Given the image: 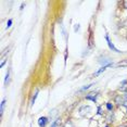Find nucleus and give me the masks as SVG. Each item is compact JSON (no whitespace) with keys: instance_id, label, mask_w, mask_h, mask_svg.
Listing matches in <instances>:
<instances>
[{"instance_id":"f257e3e1","label":"nucleus","mask_w":127,"mask_h":127,"mask_svg":"<svg viewBox=\"0 0 127 127\" xmlns=\"http://www.w3.org/2000/svg\"><path fill=\"white\" fill-rule=\"evenodd\" d=\"M115 102L120 105H125V103L127 102V98L123 97V96H117L116 98H115Z\"/></svg>"},{"instance_id":"f03ea898","label":"nucleus","mask_w":127,"mask_h":127,"mask_svg":"<svg viewBox=\"0 0 127 127\" xmlns=\"http://www.w3.org/2000/svg\"><path fill=\"white\" fill-rule=\"evenodd\" d=\"M91 111V108L89 105H84L80 108L79 112H80V115H86L87 113H89V112Z\"/></svg>"},{"instance_id":"7ed1b4c3","label":"nucleus","mask_w":127,"mask_h":127,"mask_svg":"<svg viewBox=\"0 0 127 127\" xmlns=\"http://www.w3.org/2000/svg\"><path fill=\"white\" fill-rule=\"evenodd\" d=\"M97 96H98V94L97 92H90L89 95H87V99L88 100H92V101H96V99H97Z\"/></svg>"},{"instance_id":"20e7f679","label":"nucleus","mask_w":127,"mask_h":127,"mask_svg":"<svg viewBox=\"0 0 127 127\" xmlns=\"http://www.w3.org/2000/svg\"><path fill=\"white\" fill-rule=\"evenodd\" d=\"M47 122H48L47 117H40V118H39V121H38V124H39V126H40V127H45V126H46V124H47Z\"/></svg>"},{"instance_id":"39448f33","label":"nucleus","mask_w":127,"mask_h":127,"mask_svg":"<svg viewBox=\"0 0 127 127\" xmlns=\"http://www.w3.org/2000/svg\"><path fill=\"white\" fill-rule=\"evenodd\" d=\"M120 90L126 92V90H127V80L122 82V84H121V86H120Z\"/></svg>"},{"instance_id":"423d86ee","label":"nucleus","mask_w":127,"mask_h":127,"mask_svg":"<svg viewBox=\"0 0 127 127\" xmlns=\"http://www.w3.org/2000/svg\"><path fill=\"white\" fill-rule=\"evenodd\" d=\"M105 39H106V41H108V45H109V47H110V48H111V49H113V50H114V51H116V52H120V51H118L117 49L115 48L113 45H112V42L110 41V39H109V36H108V35L105 36Z\"/></svg>"},{"instance_id":"0eeeda50","label":"nucleus","mask_w":127,"mask_h":127,"mask_svg":"<svg viewBox=\"0 0 127 127\" xmlns=\"http://www.w3.org/2000/svg\"><path fill=\"white\" fill-rule=\"evenodd\" d=\"M4 103H5V100H2V102H1V106H0V113H3V108H4Z\"/></svg>"},{"instance_id":"6e6552de","label":"nucleus","mask_w":127,"mask_h":127,"mask_svg":"<svg viewBox=\"0 0 127 127\" xmlns=\"http://www.w3.org/2000/svg\"><path fill=\"white\" fill-rule=\"evenodd\" d=\"M51 127H60V121L58 120L56 123H53V124H52V126H51Z\"/></svg>"},{"instance_id":"1a4fd4ad","label":"nucleus","mask_w":127,"mask_h":127,"mask_svg":"<svg viewBox=\"0 0 127 127\" xmlns=\"http://www.w3.org/2000/svg\"><path fill=\"white\" fill-rule=\"evenodd\" d=\"M108 121L109 122H112V121H113V114H112V112H110V115L108 116Z\"/></svg>"},{"instance_id":"9d476101","label":"nucleus","mask_w":127,"mask_h":127,"mask_svg":"<svg viewBox=\"0 0 127 127\" xmlns=\"http://www.w3.org/2000/svg\"><path fill=\"white\" fill-rule=\"evenodd\" d=\"M37 95H38V90H37V91L35 92V96H34L33 100H32V104H34V102H35V100H36V98H37Z\"/></svg>"},{"instance_id":"9b49d317","label":"nucleus","mask_w":127,"mask_h":127,"mask_svg":"<svg viewBox=\"0 0 127 127\" xmlns=\"http://www.w3.org/2000/svg\"><path fill=\"white\" fill-rule=\"evenodd\" d=\"M64 127H74V126H73V124H72L71 122H67V123H65Z\"/></svg>"},{"instance_id":"f8f14e48","label":"nucleus","mask_w":127,"mask_h":127,"mask_svg":"<svg viewBox=\"0 0 127 127\" xmlns=\"http://www.w3.org/2000/svg\"><path fill=\"white\" fill-rule=\"evenodd\" d=\"M9 76H10V72L8 71V74H7V76H5V84L9 82Z\"/></svg>"},{"instance_id":"ddd939ff","label":"nucleus","mask_w":127,"mask_h":127,"mask_svg":"<svg viewBox=\"0 0 127 127\" xmlns=\"http://www.w3.org/2000/svg\"><path fill=\"white\" fill-rule=\"evenodd\" d=\"M106 108H108V110H110V111H111V110L113 109V106L110 104V103H108V104H106Z\"/></svg>"},{"instance_id":"4468645a","label":"nucleus","mask_w":127,"mask_h":127,"mask_svg":"<svg viewBox=\"0 0 127 127\" xmlns=\"http://www.w3.org/2000/svg\"><path fill=\"white\" fill-rule=\"evenodd\" d=\"M11 24H12V21H11V20H9V22H8V25H7V28H8V27H10V26H11Z\"/></svg>"},{"instance_id":"2eb2a0df","label":"nucleus","mask_w":127,"mask_h":127,"mask_svg":"<svg viewBox=\"0 0 127 127\" xmlns=\"http://www.w3.org/2000/svg\"><path fill=\"white\" fill-rule=\"evenodd\" d=\"M79 30V26H78V24H76V26H75V32H77Z\"/></svg>"},{"instance_id":"dca6fc26","label":"nucleus","mask_w":127,"mask_h":127,"mask_svg":"<svg viewBox=\"0 0 127 127\" xmlns=\"http://www.w3.org/2000/svg\"><path fill=\"white\" fill-rule=\"evenodd\" d=\"M99 114H102V108H99V112H98Z\"/></svg>"},{"instance_id":"f3484780","label":"nucleus","mask_w":127,"mask_h":127,"mask_svg":"<svg viewBox=\"0 0 127 127\" xmlns=\"http://www.w3.org/2000/svg\"><path fill=\"white\" fill-rule=\"evenodd\" d=\"M124 5H125V8L127 9V1H124Z\"/></svg>"},{"instance_id":"a211bd4d","label":"nucleus","mask_w":127,"mask_h":127,"mask_svg":"<svg viewBox=\"0 0 127 127\" xmlns=\"http://www.w3.org/2000/svg\"><path fill=\"white\" fill-rule=\"evenodd\" d=\"M126 98H127V90H126Z\"/></svg>"},{"instance_id":"6ab92c4d","label":"nucleus","mask_w":127,"mask_h":127,"mask_svg":"<svg viewBox=\"0 0 127 127\" xmlns=\"http://www.w3.org/2000/svg\"><path fill=\"white\" fill-rule=\"evenodd\" d=\"M106 127H108V126H106Z\"/></svg>"}]
</instances>
